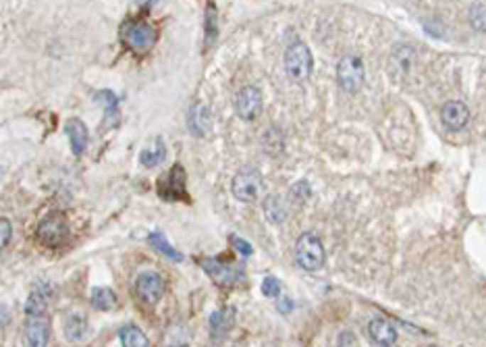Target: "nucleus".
<instances>
[{
    "label": "nucleus",
    "instance_id": "obj_1",
    "mask_svg": "<svg viewBox=\"0 0 486 347\" xmlns=\"http://www.w3.org/2000/svg\"><path fill=\"white\" fill-rule=\"evenodd\" d=\"M156 27L144 19H129L121 26V40L135 54L150 53L156 44Z\"/></svg>",
    "mask_w": 486,
    "mask_h": 347
},
{
    "label": "nucleus",
    "instance_id": "obj_2",
    "mask_svg": "<svg viewBox=\"0 0 486 347\" xmlns=\"http://www.w3.org/2000/svg\"><path fill=\"white\" fill-rule=\"evenodd\" d=\"M296 262L303 270H318L324 265V245L314 233H303L297 240Z\"/></svg>",
    "mask_w": 486,
    "mask_h": 347
},
{
    "label": "nucleus",
    "instance_id": "obj_3",
    "mask_svg": "<svg viewBox=\"0 0 486 347\" xmlns=\"http://www.w3.org/2000/svg\"><path fill=\"white\" fill-rule=\"evenodd\" d=\"M36 235H38V241L44 243L46 247H58L69 240V225L63 214L53 213L38 225Z\"/></svg>",
    "mask_w": 486,
    "mask_h": 347
},
{
    "label": "nucleus",
    "instance_id": "obj_4",
    "mask_svg": "<svg viewBox=\"0 0 486 347\" xmlns=\"http://www.w3.org/2000/svg\"><path fill=\"white\" fill-rule=\"evenodd\" d=\"M337 81L345 92L355 94L364 85V63H362V58L353 56V54H345L337 63Z\"/></svg>",
    "mask_w": 486,
    "mask_h": 347
},
{
    "label": "nucleus",
    "instance_id": "obj_5",
    "mask_svg": "<svg viewBox=\"0 0 486 347\" xmlns=\"http://www.w3.org/2000/svg\"><path fill=\"white\" fill-rule=\"evenodd\" d=\"M312 53L306 44H293L285 53V69L296 81H306L312 73Z\"/></svg>",
    "mask_w": 486,
    "mask_h": 347
},
{
    "label": "nucleus",
    "instance_id": "obj_6",
    "mask_svg": "<svg viewBox=\"0 0 486 347\" xmlns=\"http://www.w3.org/2000/svg\"><path fill=\"white\" fill-rule=\"evenodd\" d=\"M162 200H188V175L181 164H175L158 181Z\"/></svg>",
    "mask_w": 486,
    "mask_h": 347
},
{
    "label": "nucleus",
    "instance_id": "obj_7",
    "mask_svg": "<svg viewBox=\"0 0 486 347\" xmlns=\"http://www.w3.org/2000/svg\"><path fill=\"white\" fill-rule=\"evenodd\" d=\"M202 268L215 279L218 285H237L245 279L242 267L235 265H225L218 258H204L202 260Z\"/></svg>",
    "mask_w": 486,
    "mask_h": 347
},
{
    "label": "nucleus",
    "instance_id": "obj_8",
    "mask_svg": "<svg viewBox=\"0 0 486 347\" xmlns=\"http://www.w3.org/2000/svg\"><path fill=\"white\" fill-rule=\"evenodd\" d=\"M235 110L243 121H254L262 112V94L254 85H245L235 96Z\"/></svg>",
    "mask_w": 486,
    "mask_h": 347
},
{
    "label": "nucleus",
    "instance_id": "obj_9",
    "mask_svg": "<svg viewBox=\"0 0 486 347\" xmlns=\"http://www.w3.org/2000/svg\"><path fill=\"white\" fill-rule=\"evenodd\" d=\"M135 292L144 304L154 306L164 294V281L158 272H141L135 281Z\"/></svg>",
    "mask_w": 486,
    "mask_h": 347
},
{
    "label": "nucleus",
    "instance_id": "obj_10",
    "mask_svg": "<svg viewBox=\"0 0 486 347\" xmlns=\"http://www.w3.org/2000/svg\"><path fill=\"white\" fill-rule=\"evenodd\" d=\"M260 186H262V177L258 171L245 169L242 173L235 175L233 179V196L242 202H252L258 198L260 193Z\"/></svg>",
    "mask_w": 486,
    "mask_h": 347
},
{
    "label": "nucleus",
    "instance_id": "obj_11",
    "mask_svg": "<svg viewBox=\"0 0 486 347\" xmlns=\"http://www.w3.org/2000/svg\"><path fill=\"white\" fill-rule=\"evenodd\" d=\"M50 339V321L46 314L29 316L26 322V341L29 347H46Z\"/></svg>",
    "mask_w": 486,
    "mask_h": 347
},
{
    "label": "nucleus",
    "instance_id": "obj_12",
    "mask_svg": "<svg viewBox=\"0 0 486 347\" xmlns=\"http://www.w3.org/2000/svg\"><path fill=\"white\" fill-rule=\"evenodd\" d=\"M468 119H470V110L459 100H451L441 108V121L449 132H459L461 127H465Z\"/></svg>",
    "mask_w": 486,
    "mask_h": 347
},
{
    "label": "nucleus",
    "instance_id": "obj_13",
    "mask_svg": "<svg viewBox=\"0 0 486 347\" xmlns=\"http://www.w3.org/2000/svg\"><path fill=\"white\" fill-rule=\"evenodd\" d=\"M368 335L372 339V343L378 347H393L397 343V331L395 326L384 319H374L368 324Z\"/></svg>",
    "mask_w": 486,
    "mask_h": 347
},
{
    "label": "nucleus",
    "instance_id": "obj_14",
    "mask_svg": "<svg viewBox=\"0 0 486 347\" xmlns=\"http://www.w3.org/2000/svg\"><path fill=\"white\" fill-rule=\"evenodd\" d=\"M188 125L193 135L208 134V132H210V127H212V117H210V110H208V107H204V105H193L191 110H189Z\"/></svg>",
    "mask_w": 486,
    "mask_h": 347
},
{
    "label": "nucleus",
    "instance_id": "obj_15",
    "mask_svg": "<svg viewBox=\"0 0 486 347\" xmlns=\"http://www.w3.org/2000/svg\"><path fill=\"white\" fill-rule=\"evenodd\" d=\"M233 324H235V308L227 306V308H222V310H216L215 314L210 316L212 337H215V339L227 337V333L233 329Z\"/></svg>",
    "mask_w": 486,
    "mask_h": 347
},
{
    "label": "nucleus",
    "instance_id": "obj_16",
    "mask_svg": "<svg viewBox=\"0 0 486 347\" xmlns=\"http://www.w3.org/2000/svg\"><path fill=\"white\" fill-rule=\"evenodd\" d=\"M67 135H69L73 154H75V156H81L83 150L87 148V139H90L87 127L81 123L80 119H71V121L67 123Z\"/></svg>",
    "mask_w": 486,
    "mask_h": 347
},
{
    "label": "nucleus",
    "instance_id": "obj_17",
    "mask_svg": "<svg viewBox=\"0 0 486 347\" xmlns=\"http://www.w3.org/2000/svg\"><path fill=\"white\" fill-rule=\"evenodd\" d=\"M46 308H48V294H46V287H36L29 297H27L26 304V312L27 316H40V314H46Z\"/></svg>",
    "mask_w": 486,
    "mask_h": 347
},
{
    "label": "nucleus",
    "instance_id": "obj_18",
    "mask_svg": "<svg viewBox=\"0 0 486 347\" xmlns=\"http://www.w3.org/2000/svg\"><path fill=\"white\" fill-rule=\"evenodd\" d=\"M65 335H67L69 341H83L90 335V324L85 322L83 316L73 314L65 322Z\"/></svg>",
    "mask_w": 486,
    "mask_h": 347
},
{
    "label": "nucleus",
    "instance_id": "obj_19",
    "mask_svg": "<svg viewBox=\"0 0 486 347\" xmlns=\"http://www.w3.org/2000/svg\"><path fill=\"white\" fill-rule=\"evenodd\" d=\"M92 306L100 312H108V310H114L119 306V299L112 289L108 287H96L92 292Z\"/></svg>",
    "mask_w": 486,
    "mask_h": 347
},
{
    "label": "nucleus",
    "instance_id": "obj_20",
    "mask_svg": "<svg viewBox=\"0 0 486 347\" xmlns=\"http://www.w3.org/2000/svg\"><path fill=\"white\" fill-rule=\"evenodd\" d=\"M264 214H266L270 223H274V225L283 223L287 218V206H285L283 198L281 196H269L264 200Z\"/></svg>",
    "mask_w": 486,
    "mask_h": 347
},
{
    "label": "nucleus",
    "instance_id": "obj_21",
    "mask_svg": "<svg viewBox=\"0 0 486 347\" xmlns=\"http://www.w3.org/2000/svg\"><path fill=\"white\" fill-rule=\"evenodd\" d=\"M164 156H166V148H164V142H162L161 137H156V139H154V144H152L150 148L141 150V154H139V161H141V164H144V166L152 169V166L161 164V162L164 161Z\"/></svg>",
    "mask_w": 486,
    "mask_h": 347
},
{
    "label": "nucleus",
    "instance_id": "obj_22",
    "mask_svg": "<svg viewBox=\"0 0 486 347\" xmlns=\"http://www.w3.org/2000/svg\"><path fill=\"white\" fill-rule=\"evenodd\" d=\"M119 339H121V346L123 347H150L148 337L134 324L123 326L121 333H119Z\"/></svg>",
    "mask_w": 486,
    "mask_h": 347
},
{
    "label": "nucleus",
    "instance_id": "obj_23",
    "mask_svg": "<svg viewBox=\"0 0 486 347\" xmlns=\"http://www.w3.org/2000/svg\"><path fill=\"white\" fill-rule=\"evenodd\" d=\"M148 241H150V243H152V245H154L161 254H164L166 258H171V260H175V262H181V260H183V254H179V252H177V250H175L168 241H166V237L162 235L161 231L150 233V235H148Z\"/></svg>",
    "mask_w": 486,
    "mask_h": 347
},
{
    "label": "nucleus",
    "instance_id": "obj_24",
    "mask_svg": "<svg viewBox=\"0 0 486 347\" xmlns=\"http://www.w3.org/2000/svg\"><path fill=\"white\" fill-rule=\"evenodd\" d=\"M96 102L104 107V110L108 112L110 123L114 125V123L119 121V98H117L112 92L104 90V92H98V94H96Z\"/></svg>",
    "mask_w": 486,
    "mask_h": 347
},
{
    "label": "nucleus",
    "instance_id": "obj_25",
    "mask_svg": "<svg viewBox=\"0 0 486 347\" xmlns=\"http://www.w3.org/2000/svg\"><path fill=\"white\" fill-rule=\"evenodd\" d=\"M262 146H264V152L270 154V156L281 154L283 152V134L276 127H270V129H266L264 137H262Z\"/></svg>",
    "mask_w": 486,
    "mask_h": 347
},
{
    "label": "nucleus",
    "instance_id": "obj_26",
    "mask_svg": "<svg viewBox=\"0 0 486 347\" xmlns=\"http://www.w3.org/2000/svg\"><path fill=\"white\" fill-rule=\"evenodd\" d=\"M470 23L476 31H486V6L485 4H472L470 9Z\"/></svg>",
    "mask_w": 486,
    "mask_h": 347
},
{
    "label": "nucleus",
    "instance_id": "obj_27",
    "mask_svg": "<svg viewBox=\"0 0 486 347\" xmlns=\"http://www.w3.org/2000/svg\"><path fill=\"white\" fill-rule=\"evenodd\" d=\"M208 13H206V33H208V40H215L216 31H218V26H216V6L212 2H208Z\"/></svg>",
    "mask_w": 486,
    "mask_h": 347
},
{
    "label": "nucleus",
    "instance_id": "obj_28",
    "mask_svg": "<svg viewBox=\"0 0 486 347\" xmlns=\"http://www.w3.org/2000/svg\"><path fill=\"white\" fill-rule=\"evenodd\" d=\"M262 294L266 295V297H279L281 295V283H279V279L266 277L262 281Z\"/></svg>",
    "mask_w": 486,
    "mask_h": 347
},
{
    "label": "nucleus",
    "instance_id": "obj_29",
    "mask_svg": "<svg viewBox=\"0 0 486 347\" xmlns=\"http://www.w3.org/2000/svg\"><path fill=\"white\" fill-rule=\"evenodd\" d=\"M337 347H357V337L351 331H341L337 337Z\"/></svg>",
    "mask_w": 486,
    "mask_h": 347
},
{
    "label": "nucleus",
    "instance_id": "obj_30",
    "mask_svg": "<svg viewBox=\"0 0 486 347\" xmlns=\"http://www.w3.org/2000/svg\"><path fill=\"white\" fill-rule=\"evenodd\" d=\"M0 231H2V235H0V243H2V247H6V245L11 243L13 229H11V223H9V218H4V216H2V220H0Z\"/></svg>",
    "mask_w": 486,
    "mask_h": 347
},
{
    "label": "nucleus",
    "instance_id": "obj_31",
    "mask_svg": "<svg viewBox=\"0 0 486 347\" xmlns=\"http://www.w3.org/2000/svg\"><path fill=\"white\" fill-rule=\"evenodd\" d=\"M310 196V187H308V183H303V181H299L297 186L291 187V198H296V200H306Z\"/></svg>",
    "mask_w": 486,
    "mask_h": 347
},
{
    "label": "nucleus",
    "instance_id": "obj_32",
    "mask_svg": "<svg viewBox=\"0 0 486 347\" xmlns=\"http://www.w3.org/2000/svg\"><path fill=\"white\" fill-rule=\"evenodd\" d=\"M231 241H233L235 250H237V252H242L243 256H252V252H254V250H252V245H249L247 241H243L242 237H233Z\"/></svg>",
    "mask_w": 486,
    "mask_h": 347
},
{
    "label": "nucleus",
    "instance_id": "obj_33",
    "mask_svg": "<svg viewBox=\"0 0 486 347\" xmlns=\"http://www.w3.org/2000/svg\"><path fill=\"white\" fill-rule=\"evenodd\" d=\"M279 301H276V308L283 312V314H289L291 310H293V301L287 297V295H283V297H276Z\"/></svg>",
    "mask_w": 486,
    "mask_h": 347
},
{
    "label": "nucleus",
    "instance_id": "obj_34",
    "mask_svg": "<svg viewBox=\"0 0 486 347\" xmlns=\"http://www.w3.org/2000/svg\"><path fill=\"white\" fill-rule=\"evenodd\" d=\"M432 347H434V346H432Z\"/></svg>",
    "mask_w": 486,
    "mask_h": 347
}]
</instances>
